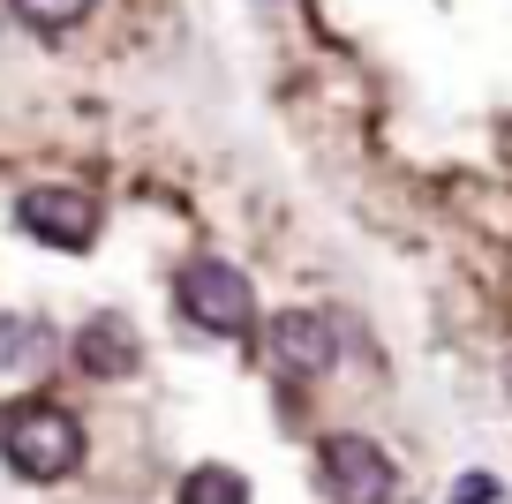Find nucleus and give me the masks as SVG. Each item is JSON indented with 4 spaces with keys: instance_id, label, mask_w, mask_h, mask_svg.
<instances>
[{
    "instance_id": "3",
    "label": "nucleus",
    "mask_w": 512,
    "mask_h": 504,
    "mask_svg": "<svg viewBox=\"0 0 512 504\" xmlns=\"http://www.w3.org/2000/svg\"><path fill=\"white\" fill-rule=\"evenodd\" d=\"M317 474H324V497L332 504H392L400 497V467L384 459V444L354 437V429L317 444Z\"/></svg>"
},
{
    "instance_id": "6",
    "label": "nucleus",
    "mask_w": 512,
    "mask_h": 504,
    "mask_svg": "<svg viewBox=\"0 0 512 504\" xmlns=\"http://www.w3.org/2000/svg\"><path fill=\"white\" fill-rule=\"evenodd\" d=\"M136 331H128V316H91V324L76 331V369L83 377H128L136 369Z\"/></svg>"
},
{
    "instance_id": "7",
    "label": "nucleus",
    "mask_w": 512,
    "mask_h": 504,
    "mask_svg": "<svg viewBox=\"0 0 512 504\" xmlns=\"http://www.w3.org/2000/svg\"><path fill=\"white\" fill-rule=\"evenodd\" d=\"M181 504H249V482L234 467H189L181 474Z\"/></svg>"
},
{
    "instance_id": "9",
    "label": "nucleus",
    "mask_w": 512,
    "mask_h": 504,
    "mask_svg": "<svg viewBox=\"0 0 512 504\" xmlns=\"http://www.w3.org/2000/svg\"><path fill=\"white\" fill-rule=\"evenodd\" d=\"M445 504H497V482H490V474H467V482L452 489Z\"/></svg>"
},
{
    "instance_id": "2",
    "label": "nucleus",
    "mask_w": 512,
    "mask_h": 504,
    "mask_svg": "<svg viewBox=\"0 0 512 504\" xmlns=\"http://www.w3.org/2000/svg\"><path fill=\"white\" fill-rule=\"evenodd\" d=\"M174 301H181V316H189L196 331H219V339H241V331L256 324L249 279H241L234 264H219V256H196V264H181Z\"/></svg>"
},
{
    "instance_id": "4",
    "label": "nucleus",
    "mask_w": 512,
    "mask_h": 504,
    "mask_svg": "<svg viewBox=\"0 0 512 504\" xmlns=\"http://www.w3.org/2000/svg\"><path fill=\"white\" fill-rule=\"evenodd\" d=\"M16 226L31 241H46V249H91L98 241V204L83 189H61V181H46V189H23L16 196Z\"/></svg>"
},
{
    "instance_id": "8",
    "label": "nucleus",
    "mask_w": 512,
    "mask_h": 504,
    "mask_svg": "<svg viewBox=\"0 0 512 504\" xmlns=\"http://www.w3.org/2000/svg\"><path fill=\"white\" fill-rule=\"evenodd\" d=\"M31 31H68V23H83L91 16V0H8Z\"/></svg>"
},
{
    "instance_id": "5",
    "label": "nucleus",
    "mask_w": 512,
    "mask_h": 504,
    "mask_svg": "<svg viewBox=\"0 0 512 504\" xmlns=\"http://www.w3.org/2000/svg\"><path fill=\"white\" fill-rule=\"evenodd\" d=\"M332 362H339V331H332V316H317V309L272 316V369H279V377H324Z\"/></svg>"
},
{
    "instance_id": "1",
    "label": "nucleus",
    "mask_w": 512,
    "mask_h": 504,
    "mask_svg": "<svg viewBox=\"0 0 512 504\" xmlns=\"http://www.w3.org/2000/svg\"><path fill=\"white\" fill-rule=\"evenodd\" d=\"M0 459L23 482H68L83 467V422L61 399H16L0 407Z\"/></svg>"
}]
</instances>
